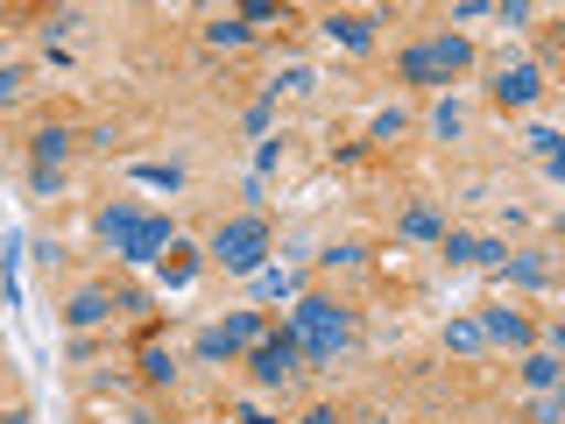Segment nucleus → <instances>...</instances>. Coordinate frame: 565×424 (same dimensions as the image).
<instances>
[{
  "mask_svg": "<svg viewBox=\"0 0 565 424\" xmlns=\"http://www.w3.org/2000/svg\"><path fill=\"white\" fill-rule=\"evenodd\" d=\"M114 290H78V297H71V305H64V326L71 332H99V326H114Z\"/></svg>",
  "mask_w": 565,
  "mask_h": 424,
  "instance_id": "nucleus-9",
  "label": "nucleus"
},
{
  "mask_svg": "<svg viewBox=\"0 0 565 424\" xmlns=\"http://www.w3.org/2000/svg\"><path fill=\"white\" fill-rule=\"evenodd\" d=\"M481 340H494V347H530V340H537V326H530V318L516 311V305H509V297H494V305L481 311Z\"/></svg>",
  "mask_w": 565,
  "mask_h": 424,
  "instance_id": "nucleus-6",
  "label": "nucleus"
},
{
  "mask_svg": "<svg viewBox=\"0 0 565 424\" xmlns=\"http://www.w3.org/2000/svg\"><path fill=\"white\" fill-rule=\"evenodd\" d=\"M467 64H473V35H452L446 29V35H424V43L403 50V57H396V78L403 85H452Z\"/></svg>",
  "mask_w": 565,
  "mask_h": 424,
  "instance_id": "nucleus-4",
  "label": "nucleus"
},
{
  "mask_svg": "<svg viewBox=\"0 0 565 424\" xmlns=\"http://www.w3.org/2000/svg\"><path fill=\"white\" fill-rule=\"evenodd\" d=\"M255 297H269V305L290 297V305H297V297H305V276H297L290 262H282V269H255Z\"/></svg>",
  "mask_w": 565,
  "mask_h": 424,
  "instance_id": "nucleus-15",
  "label": "nucleus"
},
{
  "mask_svg": "<svg viewBox=\"0 0 565 424\" xmlns=\"http://www.w3.org/2000/svg\"><path fill=\"white\" fill-rule=\"evenodd\" d=\"M297 424H340V411H326V403H311V411L297 417Z\"/></svg>",
  "mask_w": 565,
  "mask_h": 424,
  "instance_id": "nucleus-31",
  "label": "nucleus"
},
{
  "mask_svg": "<svg viewBox=\"0 0 565 424\" xmlns=\"http://www.w3.org/2000/svg\"><path fill=\"white\" fill-rule=\"evenodd\" d=\"M141 382H149V389H170L177 382V361H170L163 347H141Z\"/></svg>",
  "mask_w": 565,
  "mask_h": 424,
  "instance_id": "nucleus-18",
  "label": "nucleus"
},
{
  "mask_svg": "<svg viewBox=\"0 0 565 424\" xmlns=\"http://www.w3.org/2000/svg\"><path fill=\"white\" fill-rule=\"evenodd\" d=\"M199 353H205V361H234V353H226V347H220V332H212V326L199 332Z\"/></svg>",
  "mask_w": 565,
  "mask_h": 424,
  "instance_id": "nucleus-29",
  "label": "nucleus"
},
{
  "mask_svg": "<svg viewBox=\"0 0 565 424\" xmlns=\"http://www.w3.org/2000/svg\"><path fill=\"white\" fill-rule=\"evenodd\" d=\"M212 332H220V347H226V353H247V347L262 340V332H269V318H262V311H234L226 326H212Z\"/></svg>",
  "mask_w": 565,
  "mask_h": 424,
  "instance_id": "nucleus-13",
  "label": "nucleus"
},
{
  "mask_svg": "<svg viewBox=\"0 0 565 424\" xmlns=\"http://www.w3.org/2000/svg\"><path fill=\"white\" fill-rule=\"evenodd\" d=\"M156 276H163V290H191V276H199V247H191V241H170L163 262H156Z\"/></svg>",
  "mask_w": 565,
  "mask_h": 424,
  "instance_id": "nucleus-12",
  "label": "nucleus"
},
{
  "mask_svg": "<svg viewBox=\"0 0 565 424\" xmlns=\"http://www.w3.org/2000/svg\"><path fill=\"white\" fill-rule=\"evenodd\" d=\"M29 191H35V199H57V191H64V170H29Z\"/></svg>",
  "mask_w": 565,
  "mask_h": 424,
  "instance_id": "nucleus-24",
  "label": "nucleus"
},
{
  "mask_svg": "<svg viewBox=\"0 0 565 424\" xmlns=\"http://www.w3.org/2000/svg\"><path fill=\"white\" fill-rule=\"evenodd\" d=\"M375 22L382 14H326L318 29H326L332 50H375Z\"/></svg>",
  "mask_w": 565,
  "mask_h": 424,
  "instance_id": "nucleus-10",
  "label": "nucleus"
},
{
  "mask_svg": "<svg viewBox=\"0 0 565 424\" xmlns=\"http://www.w3.org/2000/svg\"><path fill=\"white\" fill-rule=\"evenodd\" d=\"M459 128H467V114H459L452 99H438V106H431V135H446V141H452Z\"/></svg>",
  "mask_w": 565,
  "mask_h": 424,
  "instance_id": "nucleus-22",
  "label": "nucleus"
},
{
  "mask_svg": "<svg viewBox=\"0 0 565 424\" xmlns=\"http://www.w3.org/2000/svg\"><path fill=\"white\" fill-rule=\"evenodd\" d=\"M530 424H558V389H544V396L530 403Z\"/></svg>",
  "mask_w": 565,
  "mask_h": 424,
  "instance_id": "nucleus-25",
  "label": "nucleus"
},
{
  "mask_svg": "<svg viewBox=\"0 0 565 424\" xmlns=\"http://www.w3.org/2000/svg\"><path fill=\"white\" fill-rule=\"evenodd\" d=\"M99 241L114 247L120 262H163V247L177 241V226L163 220V212H141V205H106L99 212Z\"/></svg>",
  "mask_w": 565,
  "mask_h": 424,
  "instance_id": "nucleus-2",
  "label": "nucleus"
},
{
  "mask_svg": "<svg viewBox=\"0 0 565 424\" xmlns=\"http://www.w3.org/2000/svg\"><path fill=\"white\" fill-rule=\"evenodd\" d=\"M297 361H305V347H297L290 326H269L255 347H247V375H255L262 389H282V382L297 375Z\"/></svg>",
  "mask_w": 565,
  "mask_h": 424,
  "instance_id": "nucleus-5",
  "label": "nucleus"
},
{
  "mask_svg": "<svg viewBox=\"0 0 565 424\" xmlns=\"http://www.w3.org/2000/svg\"><path fill=\"white\" fill-rule=\"evenodd\" d=\"M403 128H411V114H403V106H388V114H375V141H396Z\"/></svg>",
  "mask_w": 565,
  "mask_h": 424,
  "instance_id": "nucleus-23",
  "label": "nucleus"
},
{
  "mask_svg": "<svg viewBox=\"0 0 565 424\" xmlns=\"http://www.w3.org/2000/svg\"><path fill=\"white\" fill-rule=\"evenodd\" d=\"M241 424H282V417H269V411H241Z\"/></svg>",
  "mask_w": 565,
  "mask_h": 424,
  "instance_id": "nucleus-32",
  "label": "nucleus"
},
{
  "mask_svg": "<svg viewBox=\"0 0 565 424\" xmlns=\"http://www.w3.org/2000/svg\"><path fill=\"white\" fill-rule=\"evenodd\" d=\"M14 93H22V64H0V106H8Z\"/></svg>",
  "mask_w": 565,
  "mask_h": 424,
  "instance_id": "nucleus-27",
  "label": "nucleus"
},
{
  "mask_svg": "<svg viewBox=\"0 0 565 424\" xmlns=\"http://www.w3.org/2000/svg\"><path fill=\"white\" fill-rule=\"evenodd\" d=\"M276 156H282V141H276V135H262V149H255V170H276Z\"/></svg>",
  "mask_w": 565,
  "mask_h": 424,
  "instance_id": "nucleus-30",
  "label": "nucleus"
},
{
  "mask_svg": "<svg viewBox=\"0 0 565 424\" xmlns=\"http://www.w3.org/2000/svg\"><path fill=\"white\" fill-rule=\"evenodd\" d=\"M361 424H396V417H361Z\"/></svg>",
  "mask_w": 565,
  "mask_h": 424,
  "instance_id": "nucleus-33",
  "label": "nucleus"
},
{
  "mask_svg": "<svg viewBox=\"0 0 565 424\" xmlns=\"http://www.w3.org/2000/svg\"><path fill=\"white\" fill-rule=\"evenodd\" d=\"M502 283H509V290H544V283H552V255H544V247L509 255V262H502Z\"/></svg>",
  "mask_w": 565,
  "mask_h": 424,
  "instance_id": "nucleus-11",
  "label": "nucleus"
},
{
  "mask_svg": "<svg viewBox=\"0 0 565 424\" xmlns=\"http://www.w3.org/2000/svg\"><path fill=\"white\" fill-rule=\"evenodd\" d=\"M128 177H135V184H156V191H177V184H184V170H177V163H135Z\"/></svg>",
  "mask_w": 565,
  "mask_h": 424,
  "instance_id": "nucleus-21",
  "label": "nucleus"
},
{
  "mask_svg": "<svg viewBox=\"0 0 565 424\" xmlns=\"http://www.w3.org/2000/svg\"><path fill=\"white\" fill-rule=\"evenodd\" d=\"M446 241V262H459V269H502L509 262V241H488V234H438Z\"/></svg>",
  "mask_w": 565,
  "mask_h": 424,
  "instance_id": "nucleus-7",
  "label": "nucleus"
},
{
  "mask_svg": "<svg viewBox=\"0 0 565 424\" xmlns=\"http://www.w3.org/2000/svg\"><path fill=\"white\" fill-rule=\"evenodd\" d=\"M396 234L403 241H438V234H446V212H438V205H411L396 220Z\"/></svg>",
  "mask_w": 565,
  "mask_h": 424,
  "instance_id": "nucleus-16",
  "label": "nucleus"
},
{
  "mask_svg": "<svg viewBox=\"0 0 565 424\" xmlns=\"http://www.w3.org/2000/svg\"><path fill=\"white\" fill-rule=\"evenodd\" d=\"M494 14H502L509 29H523V22H530V0H502V8H494Z\"/></svg>",
  "mask_w": 565,
  "mask_h": 424,
  "instance_id": "nucleus-28",
  "label": "nucleus"
},
{
  "mask_svg": "<svg viewBox=\"0 0 565 424\" xmlns=\"http://www.w3.org/2000/svg\"><path fill=\"white\" fill-rule=\"evenodd\" d=\"M29 156H35V170H64L71 128H57V120H50V128H35V135H29Z\"/></svg>",
  "mask_w": 565,
  "mask_h": 424,
  "instance_id": "nucleus-14",
  "label": "nucleus"
},
{
  "mask_svg": "<svg viewBox=\"0 0 565 424\" xmlns=\"http://www.w3.org/2000/svg\"><path fill=\"white\" fill-rule=\"evenodd\" d=\"M205 255L220 262L226 276L269 269V220H262V212H234V220H220V226H212V241H205Z\"/></svg>",
  "mask_w": 565,
  "mask_h": 424,
  "instance_id": "nucleus-3",
  "label": "nucleus"
},
{
  "mask_svg": "<svg viewBox=\"0 0 565 424\" xmlns=\"http://www.w3.org/2000/svg\"><path fill=\"white\" fill-rule=\"evenodd\" d=\"M558 375H565L558 353H530V361H523V382L537 389V396H544V389H558Z\"/></svg>",
  "mask_w": 565,
  "mask_h": 424,
  "instance_id": "nucleus-17",
  "label": "nucleus"
},
{
  "mask_svg": "<svg viewBox=\"0 0 565 424\" xmlns=\"http://www.w3.org/2000/svg\"><path fill=\"white\" fill-rule=\"evenodd\" d=\"M282 326L297 332L305 361H318V368H326V361H340V353L353 347V311H347V305H332V297H311V290L290 305V318H282Z\"/></svg>",
  "mask_w": 565,
  "mask_h": 424,
  "instance_id": "nucleus-1",
  "label": "nucleus"
},
{
  "mask_svg": "<svg viewBox=\"0 0 565 424\" xmlns=\"http://www.w3.org/2000/svg\"><path fill=\"white\" fill-rule=\"evenodd\" d=\"M494 99L502 106H537L544 99V71L537 64H502L494 71Z\"/></svg>",
  "mask_w": 565,
  "mask_h": 424,
  "instance_id": "nucleus-8",
  "label": "nucleus"
},
{
  "mask_svg": "<svg viewBox=\"0 0 565 424\" xmlns=\"http://www.w3.org/2000/svg\"><path fill=\"white\" fill-rule=\"evenodd\" d=\"M205 43L212 50H241L247 43V22H241V14H220V22H205Z\"/></svg>",
  "mask_w": 565,
  "mask_h": 424,
  "instance_id": "nucleus-19",
  "label": "nucleus"
},
{
  "mask_svg": "<svg viewBox=\"0 0 565 424\" xmlns=\"http://www.w3.org/2000/svg\"><path fill=\"white\" fill-rule=\"evenodd\" d=\"M114 311H149V290H135V283H128V290H114Z\"/></svg>",
  "mask_w": 565,
  "mask_h": 424,
  "instance_id": "nucleus-26",
  "label": "nucleus"
},
{
  "mask_svg": "<svg viewBox=\"0 0 565 424\" xmlns=\"http://www.w3.org/2000/svg\"><path fill=\"white\" fill-rule=\"evenodd\" d=\"M446 347L452 353H481L488 340H481V318H452V326H446Z\"/></svg>",
  "mask_w": 565,
  "mask_h": 424,
  "instance_id": "nucleus-20",
  "label": "nucleus"
}]
</instances>
